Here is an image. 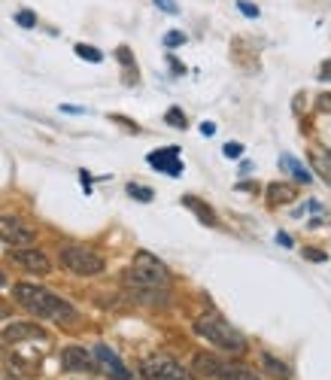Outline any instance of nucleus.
<instances>
[{"label": "nucleus", "mask_w": 331, "mask_h": 380, "mask_svg": "<svg viewBox=\"0 0 331 380\" xmlns=\"http://www.w3.org/2000/svg\"><path fill=\"white\" fill-rule=\"evenodd\" d=\"M277 244L283 246V250H292V246H295V244H292V237H289L286 231H277Z\"/></svg>", "instance_id": "27"}, {"label": "nucleus", "mask_w": 331, "mask_h": 380, "mask_svg": "<svg viewBox=\"0 0 331 380\" xmlns=\"http://www.w3.org/2000/svg\"><path fill=\"white\" fill-rule=\"evenodd\" d=\"M0 241L16 246H31L37 241V231L25 219H19V216H0Z\"/></svg>", "instance_id": "6"}, {"label": "nucleus", "mask_w": 331, "mask_h": 380, "mask_svg": "<svg viewBox=\"0 0 331 380\" xmlns=\"http://www.w3.org/2000/svg\"><path fill=\"white\" fill-rule=\"evenodd\" d=\"M61 265L76 274V277H95L107 268L101 252H95L91 246H82V244H64L61 246Z\"/></svg>", "instance_id": "4"}, {"label": "nucleus", "mask_w": 331, "mask_h": 380, "mask_svg": "<svg viewBox=\"0 0 331 380\" xmlns=\"http://www.w3.org/2000/svg\"><path fill=\"white\" fill-rule=\"evenodd\" d=\"M73 49H76V55H79V58L91 61V64H101V61H103V52H97V49L88 46V43H76Z\"/></svg>", "instance_id": "19"}, {"label": "nucleus", "mask_w": 331, "mask_h": 380, "mask_svg": "<svg viewBox=\"0 0 331 380\" xmlns=\"http://www.w3.org/2000/svg\"><path fill=\"white\" fill-rule=\"evenodd\" d=\"M304 256L313 259V262H328V256H326V252H319V250H304Z\"/></svg>", "instance_id": "28"}, {"label": "nucleus", "mask_w": 331, "mask_h": 380, "mask_svg": "<svg viewBox=\"0 0 331 380\" xmlns=\"http://www.w3.org/2000/svg\"><path fill=\"white\" fill-rule=\"evenodd\" d=\"M10 259L16 265H22L25 271H31V274H49L52 271V262H49L46 252H40L37 246H19V250L10 252Z\"/></svg>", "instance_id": "7"}, {"label": "nucleus", "mask_w": 331, "mask_h": 380, "mask_svg": "<svg viewBox=\"0 0 331 380\" xmlns=\"http://www.w3.org/2000/svg\"><path fill=\"white\" fill-rule=\"evenodd\" d=\"M267 192H271V201L273 204H289V201H295V189L292 186H280V182H271L267 186Z\"/></svg>", "instance_id": "18"}, {"label": "nucleus", "mask_w": 331, "mask_h": 380, "mask_svg": "<svg viewBox=\"0 0 331 380\" xmlns=\"http://www.w3.org/2000/svg\"><path fill=\"white\" fill-rule=\"evenodd\" d=\"M262 362H265V368L271 371V375L277 377V380H289V377H292V371H289V365L283 362V359H277V356L265 353V356H262Z\"/></svg>", "instance_id": "15"}, {"label": "nucleus", "mask_w": 331, "mask_h": 380, "mask_svg": "<svg viewBox=\"0 0 331 380\" xmlns=\"http://www.w3.org/2000/svg\"><path fill=\"white\" fill-rule=\"evenodd\" d=\"M155 6H158V10H164V12H171V16H177V12H180V6L173 3V0H155Z\"/></svg>", "instance_id": "26"}, {"label": "nucleus", "mask_w": 331, "mask_h": 380, "mask_svg": "<svg viewBox=\"0 0 331 380\" xmlns=\"http://www.w3.org/2000/svg\"><path fill=\"white\" fill-rule=\"evenodd\" d=\"M201 131L210 137V134H216V125H213V122H204V125H201Z\"/></svg>", "instance_id": "29"}, {"label": "nucleus", "mask_w": 331, "mask_h": 380, "mask_svg": "<svg viewBox=\"0 0 331 380\" xmlns=\"http://www.w3.org/2000/svg\"><path fill=\"white\" fill-rule=\"evenodd\" d=\"M61 365L67 371H95V359H91L82 347H67L61 353Z\"/></svg>", "instance_id": "10"}, {"label": "nucleus", "mask_w": 331, "mask_h": 380, "mask_svg": "<svg viewBox=\"0 0 331 380\" xmlns=\"http://www.w3.org/2000/svg\"><path fill=\"white\" fill-rule=\"evenodd\" d=\"M125 283L137 286V289H164L171 286V274H167L164 262H158L149 252H137V259L131 262L128 274H125Z\"/></svg>", "instance_id": "3"}, {"label": "nucleus", "mask_w": 331, "mask_h": 380, "mask_svg": "<svg viewBox=\"0 0 331 380\" xmlns=\"http://www.w3.org/2000/svg\"><path fill=\"white\" fill-rule=\"evenodd\" d=\"M310 158H313V171H319L326 180H331V152L313 150V152H310Z\"/></svg>", "instance_id": "17"}, {"label": "nucleus", "mask_w": 331, "mask_h": 380, "mask_svg": "<svg viewBox=\"0 0 331 380\" xmlns=\"http://www.w3.org/2000/svg\"><path fill=\"white\" fill-rule=\"evenodd\" d=\"M146 161L155 167V171L167 174V177H180L182 174V161H180V146H167V150H158V152H149Z\"/></svg>", "instance_id": "8"}, {"label": "nucleus", "mask_w": 331, "mask_h": 380, "mask_svg": "<svg viewBox=\"0 0 331 380\" xmlns=\"http://www.w3.org/2000/svg\"><path fill=\"white\" fill-rule=\"evenodd\" d=\"M95 359H97V365H101V368L107 371L112 380H131V371L125 368L122 359L112 353L107 344H97V347H95Z\"/></svg>", "instance_id": "9"}, {"label": "nucleus", "mask_w": 331, "mask_h": 380, "mask_svg": "<svg viewBox=\"0 0 331 380\" xmlns=\"http://www.w3.org/2000/svg\"><path fill=\"white\" fill-rule=\"evenodd\" d=\"M27 337H34V341H46V332L40 326H31V322H19V326H10L3 335V341L10 344H19V341H27Z\"/></svg>", "instance_id": "11"}, {"label": "nucleus", "mask_w": 331, "mask_h": 380, "mask_svg": "<svg viewBox=\"0 0 331 380\" xmlns=\"http://www.w3.org/2000/svg\"><path fill=\"white\" fill-rule=\"evenodd\" d=\"M222 365H225V362H219V359L210 356V353H198V356H195V368H198L201 375H207V377H216V375H219Z\"/></svg>", "instance_id": "13"}, {"label": "nucleus", "mask_w": 331, "mask_h": 380, "mask_svg": "<svg viewBox=\"0 0 331 380\" xmlns=\"http://www.w3.org/2000/svg\"><path fill=\"white\" fill-rule=\"evenodd\" d=\"M216 380H258V377H256V371L243 368V365H222Z\"/></svg>", "instance_id": "12"}, {"label": "nucleus", "mask_w": 331, "mask_h": 380, "mask_svg": "<svg viewBox=\"0 0 331 380\" xmlns=\"http://www.w3.org/2000/svg\"><path fill=\"white\" fill-rule=\"evenodd\" d=\"M16 22L22 27H37V16L31 10H22V12H16Z\"/></svg>", "instance_id": "22"}, {"label": "nucleus", "mask_w": 331, "mask_h": 380, "mask_svg": "<svg viewBox=\"0 0 331 380\" xmlns=\"http://www.w3.org/2000/svg\"><path fill=\"white\" fill-rule=\"evenodd\" d=\"M182 204H186L188 210H195V213L201 216V222H207V225H216V213H213V210H210V207H207V204H204V201L192 198V195H186V198H182Z\"/></svg>", "instance_id": "16"}, {"label": "nucleus", "mask_w": 331, "mask_h": 380, "mask_svg": "<svg viewBox=\"0 0 331 380\" xmlns=\"http://www.w3.org/2000/svg\"><path fill=\"white\" fill-rule=\"evenodd\" d=\"M280 165H286L289 171H292V177H295V180H301V182H310V180H313V174H310L307 167L301 165V161L295 158V156H289V152H283V156H280Z\"/></svg>", "instance_id": "14"}, {"label": "nucleus", "mask_w": 331, "mask_h": 380, "mask_svg": "<svg viewBox=\"0 0 331 380\" xmlns=\"http://www.w3.org/2000/svg\"><path fill=\"white\" fill-rule=\"evenodd\" d=\"M140 371H143L146 380H192V375H188L186 368L177 362V359L171 356H149L143 359V365H140Z\"/></svg>", "instance_id": "5"}, {"label": "nucleus", "mask_w": 331, "mask_h": 380, "mask_svg": "<svg viewBox=\"0 0 331 380\" xmlns=\"http://www.w3.org/2000/svg\"><path fill=\"white\" fill-rule=\"evenodd\" d=\"M128 195H131V198H137V201H152V189L137 186V182H131V186H128Z\"/></svg>", "instance_id": "21"}, {"label": "nucleus", "mask_w": 331, "mask_h": 380, "mask_svg": "<svg viewBox=\"0 0 331 380\" xmlns=\"http://www.w3.org/2000/svg\"><path fill=\"white\" fill-rule=\"evenodd\" d=\"M182 43H186V34H182V31H171V34H164V46H167V49L182 46Z\"/></svg>", "instance_id": "23"}, {"label": "nucleus", "mask_w": 331, "mask_h": 380, "mask_svg": "<svg viewBox=\"0 0 331 380\" xmlns=\"http://www.w3.org/2000/svg\"><path fill=\"white\" fill-rule=\"evenodd\" d=\"M6 283V277H3V274H0V286H3Z\"/></svg>", "instance_id": "30"}, {"label": "nucleus", "mask_w": 331, "mask_h": 380, "mask_svg": "<svg viewBox=\"0 0 331 380\" xmlns=\"http://www.w3.org/2000/svg\"><path fill=\"white\" fill-rule=\"evenodd\" d=\"M237 10H241L243 16H249V19H258V6L246 3V0H237Z\"/></svg>", "instance_id": "24"}, {"label": "nucleus", "mask_w": 331, "mask_h": 380, "mask_svg": "<svg viewBox=\"0 0 331 380\" xmlns=\"http://www.w3.org/2000/svg\"><path fill=\"white\" fill-rule=\"evenodd\" d=\"M225 156H228V158H241L243 156V143H225Z\"/></svg>", "instance_id": "25"}, {"label": "nucleus", "mask_w": 331, "mask_h": 380, "mask_svg": "<svg viewBox=\"0 0 331 380\" xmlns=\"http://www.w3.org/2000/svg\"><path fill=\"white\" fill-rule=\"evenodd\" d=\"M16 301L25 307L27 313L40 316V320H55V322H70L76 316L73 305H67L64 298H58L55 292L43 289V286H34V283H19L16 286Z\"/></svg>", "instance_id": "1"}, {"label": "nucleus", "mask_w": 331, "mask_h": 380, "mask_svg": "<svg viewBox=\"0 0 331 380\" xmlns=\"http://www.w3.org/2000/svg\"><path fill=\"white\" fill-rule=\"evenodd\" d=\"M167 125H173V128H186V112H182V110H177V107H171V110H167Z\"/></svg>", "instance_id": "20"}, {"label": "nucleus", "mask_w": 331, "mask_h": 380, "mask_svg": "<svg viewBox=\"0 0 331 380\" xmlns=\"http://www.w3.org/2000/svg\"><path fill=\"white\" fill-rule=\"evenodd\" d=\"M195 332L201 337H207L213 347L225 350V353H243L246 350V341L237 329H231V322L219 313H204L195 320Z\"/></svg>", "instance_id": "2"}]
</instances>
